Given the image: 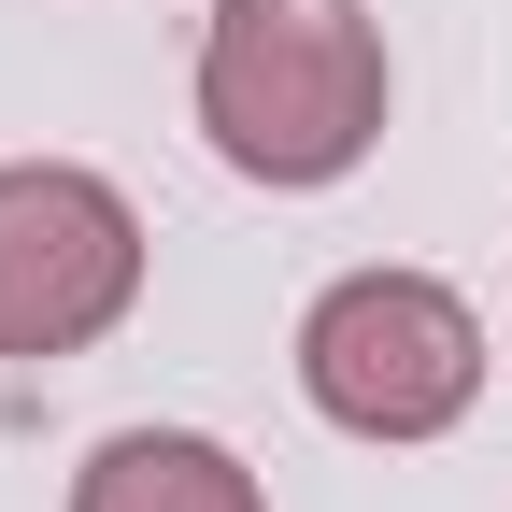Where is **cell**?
<instances>
[{"label":"cell","mask_w":512,"mask_h":512,"mask_svg":"<svg viewBox=\"0 0 512 512\" xmlns=\"http://www.w3.org/2000/svg\"><path fill=\"white\" fill-rule=\"evenodd\" d=\"M72 512H271V498H256V470L228 441H200V427H114L86 456V484H72Z\"/></svg>","instance_id":"cell-4"},{"label":"cell","mask_w":512,"mask_h":512,"mask_svg":"<svg viewBox=\"0 0 512 512\" xmlns=\"http://www.w3.org/2000/svg\"><path fill=\"white\" fill-rule=\"evenodd\" d=\"M299 384H313V413L356 427V441H441L484 399V328H470V299L427 285V271H342L299 313Z\"/></svg>","instance_id":"cell-2"},{"label":"cell","mask_w":512,"mask_h":512,"mask_svg":"<svg viewBox=\"0 0 512 512\" xmlns=\"http://www.w3.org/2000/svg\"><path fill=\"white\" fill-rule=\"evenodd\" d=\"M200 128L242 185H342L384 143V29L370 0H214Z\"/></svg>","instance_id":"cell-1"},{"label":"cell","mask_w":512,"mask_h":512,"mask_svg":"<svg viewBox=\"0 0 512 512\" xmlns=\"http://www.w3.org/2000/svg\"><path fill=\"white\" fill-rule=\"evenodd\" d=\"M143 299V214L72 157L0 171V356H86L114 313Z\"/></svg>","instance_id":"cell-3"}]
</instances>
